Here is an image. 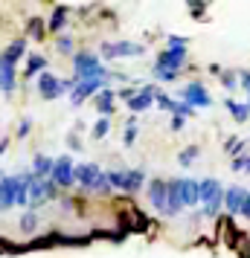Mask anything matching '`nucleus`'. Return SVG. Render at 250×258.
<instances>
[{
	"mask_svg": "<svg viewBox=\"0 0 250 258\" xmlns=\"http://www.w3.org/2000/svg\"><path fill=\"white\" fill-rule=\"evenodd\" d=\"M148 198H152V206L160 212H166V203H169V183L163 180H155L152 186H148Z\"/></svg>",
	"mask_w": 250,
	"mask_h": 258,
	"instance_id": "nucleus-6",
	"label": "nucleus"
},
{
	"mask_svg": "<svg viewBox=\"0 0 250 258\" xmlns=\"http://www.w3.org/2000/svg\"><path fill=\"white\" fill-rule=\"evenodd\" d=\"M241 215H244V218H250V191H247V200H244V209H241Z\"/></svg>",
	"mask_w": 250,
	"mask_h": 258,
	"instance_id": "nucleus-31",
	"label": "nucleus"
},
{
	"mask_svg": "<svg viewBox=\"0 0 250 258\" xmlns=\"http://www.w3.org/2000/svg\"><path fill=\"white\" fill-rule=\"evenodd\" d=\"M155 99H157V93L152 90V87H145L140 96H131V99H128V105H131V110H145V107L152 105Z\"/></svg>",
	"mask_w": 250,
	"mask_h": 258,
	"instance_id": "nucleus-15",
	"label": "nucleus"
},
{
	"mask_svg": "<svg viewBox=\"0 0 250 258\" xmlns=\"http://www.w3.org/2000/svg\"><path fill=\"white\" fill-rule=\"evenodd\" d=\"M224 84L227 87H236V76L233 73H224Z\"/></svg>",
	"mask_w": 250,
	"mask_h": 258,
	"instance_id": "nucleus-29",
	"label": "nucleus"
},
{
	"mask_svg": "<svg viewBox=\"0 0 250 258\" xmlns=\"http://www.w3.org/2000/svg\"><path fill=\"white\" fill-rule=\"evenodd\" d=\"M157 105H160V107H166V110H172V113H175V105H178V102H172V99H169V96L157 93Z\"/></svg>",
	"mask_w": 250,
	"mask_h": 258,
	"instance_id": "nucleus-25",
	"label": "nucleus"
},
{
	"mask_svg": "<svg viewBox=\"0 0 250 258\" xmlns=\"http://www.w3.org/2000/svg\"><path fill=\"white\" fill-rule=\"evenodd\" d=\"M99 84H102V79H84V82H79L76 90H73V102L79 105V102H84L87 96H93L96 90H99Z\"/></svg>",
	"mask_w": 250,
	"mask_h": 258,
	"instance_id": "nucleus-10",
	"label": "nucleus"
},
{
	"mask_svg": "<svg viewBox=\"0 0 250 258\" xmlns=\"http://www.w3.org/2000/svg\"><path fill=\"white\" fill-rule=\"evenodd\" d=\"M241 84H244V90L250 93V73H244V76H241Z\"/></svg>",
	"mask_w": 250,
	"mask_h": 258,
	"instance_id": "nucleus-32",
	"label": "nucleus"
},
{
	"mask_svg": "<svg viewBox=\"0 0 250 258\" xmlns=\"http://www.w3.org/2000/svg\"><path fill=\"white\" fill-rule=\"evenodd\" d=\"M227 107H230V113H233V119H238V122H244V119L250 116V105H238V102H227Z\"/></svg>",
	"mask_w": 250,
	"mask_h": 258,
	"instance_id": "nucleus-18",
	"label": "nucleus"
},
{
	"mask_svg": "<svg viewBox=\"0 0 250 258\" xmlns=\"http://www.w3.org/2000/svg\"><path fill=\"white\" fill-rule=\"evenodd\" d=\"M134 137H137V131H134V125H128V131H125V142H134Z\"/></svg>",
	"mask_w": 250,
	"mask_h": 258,
	"instance_id": "nucleus-30",
	"label": "nucleus"
},
{
	"mask_svg": "<svg viewBox=\"0 0 250 258\" xmlns=\"http://www.w3.org/2000/svg\"><path fill=\"white\" fill-rule=\"evenodd\" d=\"M21 55H24V41H15L12 47L3 52V61H6V64H15V61L21 58Z\"/></svg>",
	"mask_w": 250,
	"mask_h": 258,
	"instance_id": "nucleus-19",
	"label": "nucleus"
},
{
	"mask_svg": "<svg viewBox=\"0 0 250 258\" xmlns=\"http://www.w3.org/2000/svg\"><path fill=\"white\" fill-rule=\"evenodd\" d=\"M59 49H61V52H70V49H73V41H70V38H61V41H59Z\"/></svg>",
	"mask_w": 250,
	"mask_h": 258,
	"instance_id": "nucleus-28",
	"label": "nucleus"
},
{
	"mask_svg": "<svg viewBox=\"0 0 250 258\" xmlns=\"http://www.w3.org/2000/svg\"><path fill=\"white\" fill-rule=\"evenodd\" d=\"M44 64H47V61L41 58V55H32V58H29V64H26V73H38Z\"/></svg>",
	"mask_w": 250,
	"mask_h": 258,
	"instance_id": "nucleus-22",
	"label": "nucleus"
},
{
	"mask_svg": "<svg viewBox=\"0 0 250 258\" xmlns=\"http://www.w3.org/2000/svg\"><path fill=\"white\" fill-rule=\"evenodd\" d=\"M15 188H18V177H3L0 180V209H9L15 203Z\"/></svg>",
	"mask_w": 250,
	"mask_h": 258,
	"instance_id": "nucleus-9",
	"label": "nucleus"
},
{
	"mask_svg": "<svg viewBox=\"0 0 250 258\" xmlns=\"http://www.w3.org/2000/svg\"><path fill=\"white\" fill-rule=\"evenodd\" d=\"M0 87H3L6 93H12L15 90V67L12 64H6L3 58H0Z\"/></svg>",
	"mask_w": 250,
	"mask_h": 258,
	"instance_id": "nucleus-14",
	"label": "nucleus"
},
{
	"mask_svg": "<svg viewBox=\"0 0 250 258\" xmlns=\"http://www.w3.org/2000/svg\"><path fill=\"white\" fill-rule=\"evenodd\" d=\"M38 87H41V93L47 96V99H56V96H61L64 90H67V84L59 82L53 73H44V76L38 79Z\"/></svg>",
	"mask_w": 250,
	"mask_h": 258,
	"instance_id": "nucleus-5",
	"label": "nucleus"
},
{
	"mask_svg": "<svg viewBox=\"0 0 250 258\" xmlns=\"http://www.w3.org/2000/svg\"><path fill=\"white\" fill-rule=\"evenodd\" d=\"M198 198L204 203V215H218L221 209V203H224V191H221V183L218 180H204L198 183Z\"/></svg>",
	"mask_w": 250,
	"mask_h": 258,
	"instance_id": "nucleus-2",
	"label": "nucleus"
},
{
	"mask_svg": "<svg viewBox=\"0 0 250 258\" xmlns=\"http://www.w3.org/2000/svg\"><path fill=\"white\" fill-rule=\"evenodd\" d=\"M233 171H250V157H238L233 163Z\"/></svg>",
	"mask_w": 250,
	"mask_h": 258,
	"instance_id": "nucleus-26",
	"label": "nucleus"
},
{
	"mask_svg": "<svg viewBox=\"0 0 250 258\" xmlns=\"http://www.w3.org/2000/svg\"><path fill=\"white\" fill-rule=\"evenodd\" d=\"M169 44L172 47L157 58V67H155V76L163 79V82H172L178 76V70L183 67V58H186V41L183 38H169Z\"/></svg>",
	"mask_w": 250,
	"mask_h": 258,
	"instance_id": "nucleus-1",
	"label": "nucleus"
},
{
	"mask_svg": "<svg viewBox=\"0 0 250 258\" xmlns=\"http://www.w3.org/2000/svg\"><path fill=\"white\" fill-rule=\"evenodd\" d=\"M143 183H145V174H143V171H137V168H134V171H125L122 188H125V191H137V188L143 186Z\"/></svg>",
	"mask_w": 250,
	"mask_h": 258,
	"instance_id": "nucleus-16",
	"label": "nucleus"
},
{
	"mask_svg": "<svg viewBox=\"0 0 250 258\" xmlns=\"http://www.w3.org/2000/svg\"><path fill=\"white\" fill-rule=\"evenodd\" d=\"M172 128H183V116H175V119H172Z\"/></svg>",
	"mask_w": 250,
	"mask_h": 258,
	"instance_id": "nucleus-33",
	"label": "nucleus"
},
{
	"mask_svg": "<svg viewBox=\"0 0 250 258\" xmlns=\"http://www.w3.org/2000/svg\"><path fill=\"white\" fill-rule=\"evenodd\" d=\"M64 12H67L64 6H59V9L53 12V21H49V29H56V32H59L61 26H64Z\"/></svg>",
	"mask_w": 250,
	"mask_h": 258,
	"instance_id": "nucleus-21",
	"label": "nucleus"
},
{
	"mask_svg": "<svg viewBox=\"0 0 250 258\" xmlns=\"http://www.w3.org/2000/svg\"><path fill=\"white\" fill-rule=\"evenodd\" d=\"M93 134H96V137H105V134H108V119H99V122H96Z\"/></svg>",
	"mask_w": 250,
	"mask_h": 258,
	"instance_id": "nucleus-27",
	"label": "nucleus"
},
{
	"mask_svg": "<svg viewBox=\"0 0 250 258\" xmlns=\"http://www.w3.org/2000/svg\"><path fill=\"white\" fill-rule=\"evenodd\" d=\"M102 52L111 58H122V55H143V47L140 44H105Z\"/></svg>",
	"mask_w": 250,
	"mask_h": 258,
	"instance_id": "nucleus-8",
	"label": "nucleus"
},
{
	"mask_svg": "<svg viewBox=\"0 0 250 258\" xmlns=\"http://www.w3.org/2000/svg\"><path fill=\"white\" fill-rule=\"evenodd\" d=\"M244 200H247V191L241 186H233L230 191L224 195V206H227V212L230 215H238V212L244 209Z\"/></svg>",
	"mask_w": 250,
	"mask_h": 258,
	"instance_id": "nucleus-7",
	"label": "nucleus"
},
{
	"mask_svg": "<svg viewBox=\"0 0 250 258\" xmlns=\"http://www.w3.org/2000/svg\"><path fill=\"white\" fill-rule=\"evenodd\" d=\"M180 96H183V102H186L189 107H210V102H213V99H210V93H207V90H204L198 82L186 84Z\"/></svg>",
	"mask_w": 250,
	"mask_h": 258,
	"instance_id": "nucleus-3",
	"label": "nucleus"
},
{
	"mask_svg": "<svg viewBox=\"0 0 250 258\" xmlns=\"http://www.w3.org/2000/svg\"><path fill=\"white\" fill-rule=\"evenodd\" d=\"M195 157H198V148L192 145V148H186V151L180 154V165H192V160H195Z\"/></svg>",
	"mask_w": 250,
	"mask_h": 258,
	"instance_id": "nucleus-23",
	"label": "nucleus"
},
{
	"mask_svg": "<svg viewBox=\"0 0 250 258\" xmlns=\"http://www.w3.org/2000/svg\"><path fill=\"white\" fill-rule=\"evenodd\" d=\"M53 168H56V163L49 160V157H35V177H44V174H53Z\"/></svg>",
	"mask_w": 250,
	"mask_h": 258,
	"instance_id": "nucleus-17",
	"label": "nucleus"
},
{
	"mask_svg": "<svg viewBox=\"0 0 250 258\" xmlns=\"http://www.w3.org/2000/svg\"><path fill=\"white\" fill-rule=\"evenodd\" d=\"M21 226H24V232H32V229H35V215H32V212L24 215V218H21Z\"/></svg>",
	"mask_w": 250,
	"mask_h": 258,
	"instance_id": "nucleus-24",
	"label": "nucleus"
},
{
	"mask_svg": "<svg viewBox=\"0 0 250 258\" xmlns=\"http://www.w3.org/2000/svg\"><path fill=\"white\" fill-rule=\"evenodd\" d=\"M73 180H76V168H73L70 157L56 160V168H53V183H56V186H70Z\"/></svg>",
	"mask_w": 250,
	"mask_h": 258,
	"instance_id": "nucleus-4",
	"label": "nucleus"
},
{
	"mask_svg": "<svg viewBox=\"0 0 250 258\" xmlns=\"http://www.w3.org/2000/svg\"><path fill=\"white\" fill-rule=\"evenodd\" d=\"M178 186H180V200H183V206H195L198 203V183L195 180H178Z\"/></svg>",
	"mask_w": 250,
	"mask_h": 258,
	"instance_id": "nucleus-11",
	"label": "nucleus"
},
{
	"mask_svg": "<svg viewBox=\"0 0 250 258\" xmlns=\"http://www.w3.org/2000/svg\"><path fill=\"white\" fill-rule=\"evenodd\" d=\"M99 177H102V171H99L96 165H82V168L76 171V180H79V183H82L84 188H93Z\"/></svg>",
	"mask_w": 250,
	"mask_h": 258,
	"instance_id": "nucleus-12",
	"label": "nucleus"
},
{
	"mask_svg": "<svg viewBox=\"0 0 250 258\" xmlns=\"http://www.w3.org/2000/svg\"><path fill=\"white\" fill-rule=\"evenodd\" d=\"M111 99H114V93H111V90H102V93L96 96V105H99V110H102V113H111Z\"/></svg>",
	"mask_w": 250,
	"mask_h": 258,
	"instance_id": "nucleus-20",
	"label": "nucleus"
},
{
	"mask_svg": "<svg viewBox=\"0 0 250 258\" xmlns=\"http://www.w3.org/2000/svg\"><path fill=\"white\" fill-rule=\"evenodd\" d=\"M183 209V200H180V186L178 180H172L169 183V203H166V215H178Z\"/></svg>",
	"mask_w": 250,
	"mask_h": 258,
	"instance_id": "nucleus-13",
	"label": "nucleus"
}]
</instances>
